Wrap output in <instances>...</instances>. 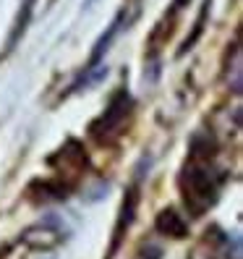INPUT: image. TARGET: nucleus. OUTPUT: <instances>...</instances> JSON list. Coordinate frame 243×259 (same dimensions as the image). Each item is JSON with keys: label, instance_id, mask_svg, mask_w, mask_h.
<instances>
[{"label": "nucleus", "instance_id": "obj_1", "mask_svg": "<svg viewBox=\"0 0 243 259\" xmlns=\"http://www.w3.org/2000/svg\"><path fill=\"white\" fill-rule=\"evenodd\" d=\"M222 184V176L209 165V157H193L191 165H186L180 186H183V199L193 215H202L217 202V191Z\"/></svg>", "mask_w": 243, "mask_h": 259}, {"label": "nucleus", "instance_id": "obj_2", "mask_svg": "<svg viewBox=\"0 0 243 259\" xmlns=\"http://www.w3.org/2000/svg\"><path fill=\"white\" fill-rule=\"evenodd\" d=\"M128 110H131V95L126 92V89H118V92L110 97L108 110H105L92 123V134L97 136V139H105L108 134H113L115 128H120V123L126 120Z\"/></svg>", "mask_w": 243, "mask_h": 259}, {"label": "nucleus", "instance_id": "obj_3", "mask_svg": "<svg viewBox=\"0 0 243 259\" xmlns=\"http://www.w3.org/2000/svg\"><path fill=\"white\" fill-rule=\"evenodd\" d=\"M131 21H133V16L128 13V8H120V11L115 13V19L110 21L108 29H105V34L94 42V50H92V55H89V60H86V68H94V66L102 63L105 55H108V50H110V45L115 42V37L123 32V29H126Z\"/></svg>", "mask_w": 243, "mask_h": 259}, {"label": "nucleus", "instance_id": "obj_4", "mask_svg": "<svg viewBox=\"0 0 243 259\" xmlns=\"http://www.w3.org/2000/svg\"><path fill=\"white\" fill-rule=\"evenodd\" d=\"M34 8H37V0H19V13H16V21H13L11 34H8V39H6V53L16 50V45L21 42V37L26 34L29 24H32Z\"/></svg>", "mask_w": 243, "mask_h": 259}, {"label": "nucleus", "instance_id": "obj_5", "mask_svg": "<svg viewBox=\"0 0 243 259\" xmlns=\"http://www.w3.org/2000/svg\"><path fill=\"white\" fill-rule=\"evenodd\" d=\"M155 228H157V233L170 236V238H186L188 236V223L175 209H162L155 220Z\"/></svg>", "mask_w": 243, "mask_h": 259}, {"label": "nucleus", "instance_id": "obj_6", "mask_svg": "<svg viewBox=\"0 0 243 259\" xmlns=\"http://www.w3.org/2000/svg\"><path fill=\"white\" fill-rule=\"evenodd\" d=\"M136 202H139V194L136 189H131L123 199V209H120V220H118V228H115V241H113V249L118 246V241L123 238V228L128 231V225L133 223V212H136Z\"/></svg>", "mask_w": 243, "mask_h": 259}, {"label": "nucleus", "instance_id": "obj_7", "mask_svg": "<svg viewBox=\"0 0 243 259\" xmlns=\"http://www.w3.org/2000/svg\"><path fill=\"white\" fill-rule=\"evenodd\" d=\"M230 53H233V63H227L225 66V81L227 87L233 89L235 95H240V39L235 37V42L230 45Z\"/></svg>", "mask_w": 243, "mask_h": 259}, {"label": "nucleus", "instance_id": "obj_8", "mask_svg": "<svg viewBox=\"0 0 243 259\" xmlns=\"http://www.w3.org/2000/svg\"><path fill=\"white\" fill-rule=\"evenodd\" d=\"M209 6H212V0H204V6H202V11H199V16H196L193 32H191V37H186V39H183V45H180V53H178V55L188 53V50L193 48V45H196V39L202 37V32H204V21H207V16H209Z\"/></svg>", "mask_w": 243, "mask_h": 259}, {"label": "nucleus", "instance_id": "obj_9", "mask_svg": "<svg viewBox=\"0 0 243 259\" xmlns=\"http://www.w3.org/2000/svg\"><path fill=\"white\" fill-rule=\"evenodd\" d=\"M222 256L225 259H240V236L238 233H227L222 238Z\"/></svg>", "mask_w": 243, "mask_h": 259}, {"label": "nucleus", "instance_id": "obj_10", "mask_svg": "<svg viewBox=\"0 0 243 259\" xmlns=\"http://www.w3.org/2000/svg\"><path fill=\"white\" fill-rule=\"evenodd\" d=\"M186 6H188V0H173V8H175V11L186 8Z\"/></svg>", "mask_w": 243, "mask_h": 259}, {"label": "nucleus", "instance_id": "obj_11", "mask_svg": "<svg viewBox=\"0 0 243 259\" xmlns=\"http://www.w3.org/2000/svg\"><path fill=\"white\" fill-rule=\"evenodd\" d=\"M89 3H94V0H86V6H89Z\"/></svg>", "mask_w": 243, "mask_h": 259}]
</instances>
